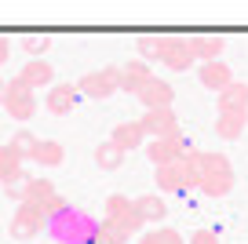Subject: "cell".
I'll use <instances>...</instances> for the list:
<instances>
[{
	"instance_id": "1",
	"label": "cell",
	"mask_w": 248,
	"mask_h": 244,
	"mask_svg": "<svg viewBox=\"0 0 248 244\" xmlns=\"http://www.w3.org/2000/svg\"><path fill=\"white\" fill-rule=\"evenodd\" d=\"M44 226H47V233H51L55 244H92L95 233H99V219L88 215L84 208H77V204H66L62 212H55Z\"/></svg>"
},
{
	"instance_id": "2",
	"label": "cell",
	"mask_w": 248,
	"mask_h": 244,
	"mask_svg": "<svg viewBox=\"0 0 248 244\" xmlns=\"http://www.w3.org/2000/svg\"><path fill=\"white\" fill-rule=\"evenodd\" d=\"M190 150H194V146L186 142L183 131H175V135H168V138H150V142H146V157H150V164H154V168L175 164V160H183Z\"/></svg>"
},
{
	"instance_id": "3",
	"label": "cell",
	"mask_w": 248,
	"mask_h": 244,
	"mask_svg": "<svg viewBox=\"0 0 248 244\" xmlns=\"http://www.w3.org/2000/svg\"><path fill=\"white\" fill-rule=\"evenodd\" d=\"M77 92L88 95V99H109L113 92H121V66H102L95 73L80 76Z\"/></svg>"
},
{
	"instance_id": "4",
	"label": "cell",
	"mask_w": 248,
	"mask_h": 244,
	"mask_svg": "<svg viewBox=\"0 0 248 244\" xmlns=\"http://www.w3.org/2000/svg\"><path fill=\"white\" fill-rule=\"evenodd\" d=\"M106 219L117 222V226L124 229V237H135L142 229L139 212H135V204L124 197V193H109V197H106Z\"/></svg>"
},
{
	"instance_id": "5",
	"label": "cell",
	"mask_w": 248,
	"mask_h": 244,
	"mask_svg": "<svg viewBox=\"0 0 248 244\" xmlns=\"http://www.w3.org/2000/svg\"><path fill=\"white\" fill-rule=\"evenodd\" d=\"M40 226H44V215H40L37 204H18V212L11 215V241H33V237L40 233Z\"/></svg>"
},
{
	"instance_id": "6",
	"label": "cell",
	"mask_w": 248,
	"mask_h": 244,
	"mask_svg": "<svg viewBox=\"0 0 248 244\" xmlns=\"http://www.w3.org/2000/svg\"><path fill=\"white\" fill-rule=\"evenodd\" d=\"M139 128H142V135H146V138H168V135H175V131H179V117H175V109H171V106L146 109L142 121H139Z\"/></svg>"
},
{
	"instance_id": "7",
	"label": "cell",
	"mask_w": 248,
	"mask_h": 244,
	"mask_svg": "<svg viewBox=\"0 0 248 244\" xmlns=\"http://www.w3.org/2000/svg\"><path fill=\"white\" fill-rule=\"evenodd\" d=\"M157 190L161 193H186V190H197V179L186 171L183 160H175V164L157 168Z\"/></svg>"
},
{
	"instance_id": "8",
	"label": "cell",
	"mask_w": 248,
	"mask_h": 244,
	"mask_svg": "<svg viewBox=\"0 0 248 244\" xmlns=\"http://www.w3.org/2000/svg\"><path fill=\"white\" fill-rule=\"evenodd\" d=\"M154 80V69L146 66L142 59H132L128 66H121V92H128V95H139L142 88Z\"/></svg>"
},
{
	"instance_id": "9",
	"label": "cell",
	"mask_w": 248,
	"mask_h": 244,
	"mask_svg": "<svg viewBox=\"0 0 248 244\" xmlns=\"http://www.w3.org/2000/svg\"><path fill=\"white\" fill-rule=\"evenodd\" d=\"M194 47H190V37H171L168 40V51H164V66L171 73H186V69L194 66Z\"/></svg>"
},
{
	"instance_id": "10",
	"label": "cell",
	"mask_w": 248,
	"mask_h": 244,
	"mask_svg": "<svg viewBox=\"0 0 248 244\" xmlns=\"http://www.w3.org/2000/svg\"><path fill=\"white\" fill-rule=\"evenodd\" d=\"M77 99H80L77 84H51V92H47L44 106L51 109L55 117H66V113H70L73 106H77Z\"/></svg>"
},
{
	"instance_id": "11",
	"label": "cell",
	"mask_w": 248,
	"mask_h": 244,
	"mask_svg": "<svg viewBox=\"0 0 248 244\" xmlns=\"http://www.w3.org/2000/svg\"><path fill=\"white\" fill-rule=\"evenodd\" d=\"M171 99H175V88H171L168 80H161V76H154V80L139 92V102L146 109H164V106H171Z\"/></svg>"
},
{
	"instance_id": "12",
	"label": "cell",
	"mask_w": 248,
	"mask_h": 244,
	"mask_svg": "<svg viewBox=\"0 0 248 244\" xmlns=\"http://www.w3.org/2000/svg\"><path fill=\"white\" fill-rule=\"evenodd\" d=\"M109 142H113L117 150L132 153V150H139V146H146V135H142L139 121H124V124H117V128L109 131Z\"/></svg>"
},
{
	"instance_id": "13",
	"label": "cell",
	"mask_w": 248,
	"mask_h": 244,
	"mask_svg": "<svg viewBox=\"0 0 248 244\" xmlns=\"http://www.w3.org/2000/svg\"><path fill=\"white\" fill-rule=\"evenodd\" d=\"M51 76H55L51 62H44V59H30V62L22 66V73H18V80H22L30 92H37V88H47V84H51Z\"/></svg>"
},
{
	"instance_id": "14",
	"label": "cell",
	"mask_w": 248,
	"mask_h": 244,
	"mask_svg": "<svg viewBox=\"0 0 248 244\" xmlns=\"http://www.w3.org/2000/svg\"><path fill=\"white\" fill-rule=\"evenodd\" d=\"M132 204H135V212H139L142 226H146V222H164L168 219V204H164L161 193H142V197H135Z\"/></svg>"
},
{
	"instance_id": "15",
	"label": "cell",
	"mask_w": 248,
	"mask_h": 244,
	"mask_svg": "<svg viewBox=\"0 0 248 244\" xmlns=\"http://www.w3.org/2000/svg\"><path fill=\"white\" fill-rule=\"evenodd\" d=\"M201 84L208 88V92H223V88L233 84V69L226 66L223 59H219V62H204V66H201Z\"/></svg>"
},
{
	"instance_id": "16",
	"label": "cell",
	"mask_w": 248,
	"mask_h": 244,
	"mask_svg": "<svg viewBox=\"0 0 248 244\" xmlns=\"http://www.w3.org/2000/svg\"><path fill=\"white\" fill-rule=\"evenodd\" d=\"M219 113H248V84L233 80L230 88L219 92Z\"/></svg>"
},
{
	"instance_id": "17",
	"label": "cell",
	"mask_w": 248,
	"mask_h": 244,
	"mask_svg": "<svg viewBox=\"0 0 248 244\" xmlns=\"http://www.w3.org/2000/svg\"><path fill=\"white\" fill-rule=\"evenodd\" d=\"M190 47H194V59L201 62H219V55L226 51V40L223 37H190Z\"/></svg>"
},
{
	"instance_id": "18",
	"label": "cell",
	"mask_w": 248,
	"mask_h": 244,
	"mask_svg": "<svg viewBox=\"0 0 248 244\" xmlns=\"http://www.w3.org/2000/svg\"><path fill=\"white\" fill-rule=\"evenodd\" d=\"M168 40L171 37H154V33H150V37H139L135 40V47H139V59L146 62H164V51H168Z\"/></svg>"
},
{
	"instance_id": "19",
	"label": "cell",
	"mask_w": 248,
	"mask_h": 244,
	"mask_svg": "<svg viewBox=\"0 0 248 244\" xmlns=\"http://www.w3.org/2000/svg\"><path fill=\"white\" fill-rule=\"evenodd\" d=\"M4 109H8V113L15 117V121H30V117L37 113V95H33V92H22V95H8Z\"/></svg>"
},
{
	"instance_id": "20",
	"label": "cell",
	"mask_w": 248,
	"mask_h": 244,
	"mask_svg": "<svg viewBox=\"0 0 248 244\" xmlns=\"http://www.w3.org/2000/svg\"><path fill=\"white\" fill-rule=\"evenodd\" d=\"M245 124H248V113H219L216 117V135L241 138V135H245Z\"/></svg>"
},
{
	"instance_id": "21",
	"label": "cell",
	"mask_w": 248,
	"mask_h": 244,
	"mask_svg": "<svg viewBox=\"0 0 248 244\" xmlns=\"http://www.w3.org/2000/svg\"><path fill=\"white\" fill-rule=\"evenodd\" d=\"M124 157H128V153H124V150H117V146L109 142V138L95 146V164H99L102 171H117V168L124 164Z\"/></svg>"
},
{
	"instance_id": "22",
	"label": "cell",
	"mask_w": 248,
	"mask_h": 244,
	"mask_svg": "<svg viewBox=\"0 0 248 244\" xmlns=\"http://www.w3.org/2000/svg\"><path fill=\"white\" fill-rule=\"evenodd\" d=\"M33 160L44 164V168H59L62 160H66V150H62V142H55V138H44V142H37Z\"/></svg>"
},
{
	"instance_id": "23",
	"label": "cell",
	"mask_w": 248,
	"mask_h": 244,
	"mask_svg": "<svg viewBox=\"0 0 248 244\" xmlns=\"http://www.w3.org/2000/svg\"><path fill=\"white\" fill-rule=\"evenodd\" d=\"M37 142H40V138L33 135V131H26V128H22V131H15V135H11L8 150L15 153L18 160H33V153H37Z\"/></svg>"
},
{
	"instance_id": "24",
	"label": "cell",
	"mask_w": 248,
	"mask_h": 244,
	"mask_svg": "<svg viewBox=\"0 0 248 244\" xmlns=\"http://www.w3.org/2000/svg\"><path fill=\"white\" fill-rule=\"evenodd\" d=\"M18 175H26V171H22V160H18L8 146H0V186L15 183Z\"/></svg>"
},
{
	"instance_id": "25",
	"label": "cell",
	"mask_w": 248,
	"mask_h": 244,
	"mask_svg": "<svg viewBox=\"0 0 248 244\" xmlns=\"http://www.w3.org/2000/svg\"><path fill=\"white\" fill-rule=\"evenodd\" d=\"M51 193H59L51 179H30V183H26V200L22 204H40V200H47Z\"/></svg>"
},
{
	"instance_id": "26",
	"label": "cell",
	"mask_w": 248,
	"mask_h": 244,
	"mask_svg": "<svg viewBox=\"0 0 248 244\" xmlns=\"http://www.w3.org/2000/svg\"><path fill=\"white\" fill-rule=\"evenodd\" d=\"M139 244H183V233H179V229H171V226H161V229L142 233Z\"/></svg>"
},
{
	"instance_id": "27",
	"label": "cell",
	"mask_w": 248,
	"mask_h": 244,
	"mask_svg": "<svg viewBox=\"0 0 248 244\" xmlns=\"http://www.w3.org/2000/svg\"><path fill=\"white\" fill-rule=\"evenodd\" d=\"M47 47H51V37H47V33H30V37H22V51L30 55V59H40Z\"/></svg>"
},
{
	"instance_id": "28",
	"label": "cell",
	"mask_w": 248,
	"mask_h": 244,
	"mask_svg": "<svg viewBox=\"0 0 248 244\" xmlns=\"http://www.w3.org/2000/svg\"><path fill=\"white\" fill-rule=\"evenodd\" d=\"M95 237H102V241H109V244H124V241H128V237H124V229L117 226V222H109V219L99 222V233H95Z\"/></svg>"
},
{
	"instance_id": "29",
	"label": "cell",
	"mask_w": 248,
	"mask_h": 244,
	"mask_svg": "<svg viewBox=\"0 0 248 244\" xmlns=\"http://www.w3.org/2000/svg\"><path fill=\"white\" fill-rule=\"evenodd\" d=\"M66 204H70V200L62 197V193H51V197H47V200H40L37 208H40V215H44V222H47V219H51L55 212H62V208H66Z\"/></svg>"
},
{
	"instance_id": "30",
	"label": "cell",
	"mask_w": 248,
	"mask_h": 244,
	"mask_svg": "<svg viewBox=\"0 0 248 244\" xmlns=\"http://www.w3.org/2000/svg\"><path fill=\"white\" fill-rule=\"evenodd\" d=\"M26 183H30V175H18L15 183L4 186V197H8V200H18V204H22V200H26Z\"/></svg>"
},
{
	"instance_id": "31",
	"label": "cell",
	"mask_w": 248,
	"mask_h": 244,
	"mask_svg": "<svg viewBox=\"0 0 248 244\" xmlns=\"http://www.w3.org/2000/svg\"><path fill=\"white\" fill-rule=\"evenodd\" d=\"M190 244H219V237H216V229H197L190 237Z\"/></svg>"
},
{
	"instance_id": "32",
	"label": "cell",
	"mask_w": 248,
	"mask_h": 244,
	"mask_svg": "<svg viewBox=\"0 0 248 244\" xmlns=\"http://www.w3.org/2000/svg\"><path fill=\"white\" fill-rule=\"evenodd\" d=\"M8 55H11V40H8V37H0V66L8 62Z\"/></svg>"
},
{
	"instance_id": "33",
	"label": "cell",
	"mask_w": 248,
	"mask_h": 244,
	"mask_svg": "<svg viewBox=\"0 0 248 244\" xmlns=\"http://www.w3.org/2000/svg\"><path fill=\"white\" fill-rule=\"evenodd\" d=\"M8 102V80H0V106Z\"/></svg>"
},
{
	"instance_id": "34",
	"label": "cell",
	"mask_w": 248,
	"mask_h": 244,
	"mask_svg": "<svg viewBox=\"0 0 248 244\" xmlns=\"http://www.w3.org/2000/svg\"><path fill=\"white\" fill-rule=\"evenodd\" d=\"M92 244H109V241H102V237H95V241H92Z\"/></svg>"
}]
</instances>
